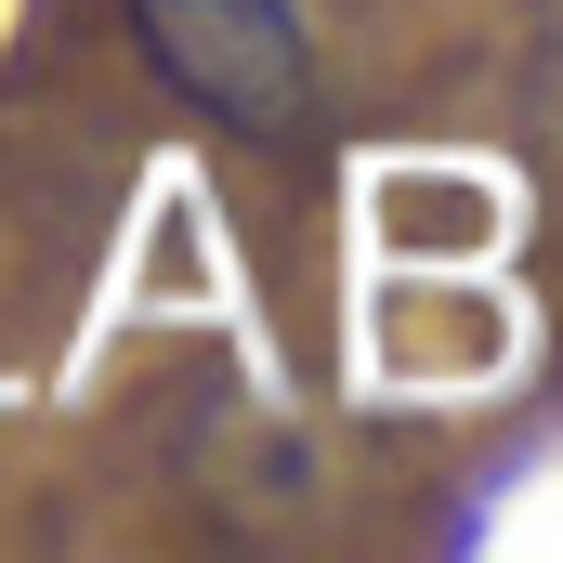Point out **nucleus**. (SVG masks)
<instances>
[{
  "mask_svg": "<svg viewBox=\"0 0 563 563\" xmlns=\"http://www.w3.org/2000/svg\"><path fill=\"white\" fill-rule=\"evenodd\" d=\"M132 53L236 144H288L328 106V53H314V0H119Z\"/></svg>",
  "mask_w": 563,
  "mask_h": 563,
  "instance_id": "obj_1",
  "label": "nucleus"
}]
</instances>
